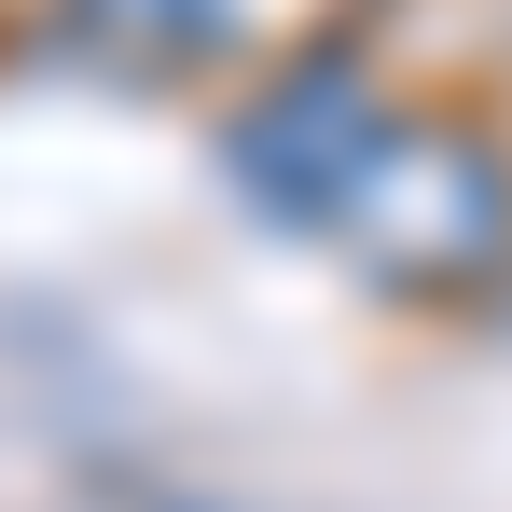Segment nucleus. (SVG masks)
Returning a JSON list of instances; mask_svg holds the SVG:
<instances>
[{
    "label": "nucleus",
    "instance_id": "obj_1",
    "mask_svg": "<svg viewBox=\"0 0 512 512\" xmlns=\"http://www.w3.org/2000/svg\"><path fill=\"white\" fill-rule=\"evenodd\" d=\"M333 236L360 277H388L416 305H457V291L512 277V167L443 111H388V139L333 194Z\"/></svg>",
    "mask_w": 512,
    "mask_h": 512
},
{
    "label": "nucleus",
    "instance_id": "obj_2",
    "mask_svg": "<svg viewBox=\"0 0 512 512\" xmlns=\"http://www.w3.org/2000/svg\"><path fill=\"white\" fill-rule=\"evenodd\" d=\"M388 139V97L346 42H305V56H263V97L222 125V167L250 208L277 222H333V194L360 180V153Z\"/></svg>",
    "mask_w": 512,
    "mask_h": 512
},
{
    "label": "nucleus",
    "instance_id": "obj_3",
    "mask_svg": "<svg viewBox=\"0 0 512 512\" xmlns=\"http://www.w3.org/2000/svg\"><path fill=\"white\" fill-rule=\"evenodd\" d=\"M208 42V0H56V56L97 84H180Z\"/></svg>",
    "mask_w": 512,
    "mask_h": 512
},
{
    "label": "nucleus",
    "instance_id": "obj_4",
    "mask_svg": "<svg viewBox=\"0 0 512 512\" xmlns=\"http://www.w3.org/2000/svg\"><path fill=\"white\" fill-rule=\"evenodd\" d=\"M360 0H208L222 42H263V56H305V42H346Z\"/></svg>",
    "mask_w": 512,
    "mask_h": 512
}]
</instances>
